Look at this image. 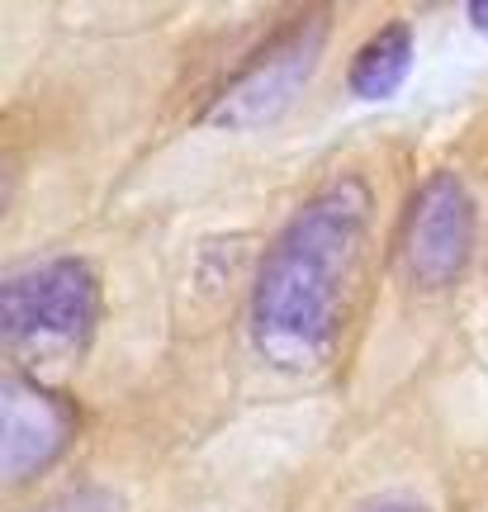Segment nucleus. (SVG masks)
<instances>
[{
	"instance_id": "f257e3e1",
	"label": "nucleus",
	"mask_w": 488,
	"mask_h": 512,
	"mask_svg": "<svg viewBox=\"0 0 488 512\" xmlns=\"http://www.w3.org/2000/svg\"><path fill=\"white\" fill-rule=\"evenodd\" d=\"M375 195L361 176L327 181L299 204L252 290V347L280 375H313L337 351L356 290Z\"/></svg>"
},
{
	"instance_id": "f03ea898",
	"label": "nucleus",
	"mask_w": 488,
	"mask_h": 512,
	"mask_svg": "<svg viewBox=\"0 0 488 512\" xmlns=\"http://www.w3.org/2000/svg\"><path fill=\"white\" fill-rule=\"evenodd\" d=\"M100 323V280L81 256H53L0 285V332L24 366L76 361Z\"/></svg>"
},
{
	"instance_id": "7ed1b4c3",
	"label": "nucleus",
	"mask_w": 488,
	"mask_h": 512,
	"mask_svg": "<svg viewBox=\"0 0 488 512\" xmlns=\"http://www.w3.org/2000/svg\"><path fill=\"white\" fill-rule=\"evenodd\" d=\"M323 48H327V10H304L294 24H285L275 38H266L223 81V91L214 95V105L204 110V119L214 128H233V133L275 124L299 100V91L313 81Z\"/></svg>"
},
{
	"instance_id": "20e7f679",
	"label": "nucleus",
	"mask_w": 488,
	"mask_h": 512,
	"mask_svg": "<svg viewBox=\"0 0 488 512\" xmlns=\"http://www.w3.org/2000/svg\"><path fill=\"white\" fill-rule=\"evenodd\" d=\"M470 185L455 171H436L417 185V195L398 223V271L417 294H446L470 271L474 233H479Z\"/></svg>"
},
{
	"instance_id": "39448f33",
	"label": "nucleus",
	"mask_w": 488,
	"mask_h": 512,
	"mask_svg": "<svg viewBox=\"0 0 488 512\" xmlns=\"http://www.w3.org/2000/svg\"><path fill=\"white\" fill-rule=\"evenodd\" d=\"M76 437V408L34 375H5L0 384V479L24 489L67 456Z\"/></svg>"
},
{
	"instance_id": "423d86ee",
	"label": "nucleus",
	"mask_w": 488,
	"mask_h": 512,
	"mask_svg": "<svg viewBox=\"0 0 488 512\" xmlns=\"http://www.w3.org/2000/svg\"><path fill=\"white\" fill-rule=\"evenodd\" d=\"M413 67V29L408 24H384L380 34H370L361 43V53L351 57L346 86L356 100H384L408 81Z\"/></svg>"
},
{
	"instance_id": "0eeeda50",
	"label": "nucleus",
	"mask_w": 488,
	"mask_h": 512,
	"mask_svg": "<svg viewBox=\"0 0 488 512\" xmlns=\"http://www.w3.org/2000/svg\"><path fill=\"white\" fill-rule=\"evenodd\" d=\"M34 512H128V503L114 489H100V484H86V489H67V494L38 503Z\"/></svg>"
},
{
	"instance_id": "6e6552de",
	"label": "nucleus",
	"mask_w": 488,
	"mask_h": 512,
	"mask_svg": "<svg viewBox=\"0 0 488 512\" xmlns=\"http://www.w3.org/2000/svg\"><path fill=\"white\" fill-rule=\"evenodd\" d=\"M361 512H427V508H417L408 498H380V503H370V508H361Z\"/></svg>"
},
{
	"instance_id": "1a4fd4ad",
	"label": "nucleus",
	"mask_w": 488,
	"mask_h": 512,
	"mask_svg": "<svg viewBox=\"0 0 488 512\" xmlns=\"http://www.w3.org/2000/svg\"><path fill=\"white\" fill-rule=\"evenodd\" d=\"M470 19L479 24V29H484V34H488V5H470Z\"/></svg>"
}]
</instances>
